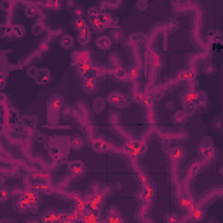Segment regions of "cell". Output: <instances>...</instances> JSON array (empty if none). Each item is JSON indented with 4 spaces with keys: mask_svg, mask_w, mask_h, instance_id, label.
<instances>
[{
    "mask_svg": "<svg viewBox=\"0 0 223 223\" xmlns=\"http://www.w3.org/2000/svg\"><path fill=\"white\" fill-rule=\"evenodd\" d=\"M61 45H63V47H72L73 45V37H70V35H65L63 39H61Z\"/></svg>",
    "mask_w": 223,
    "mask_h": 223,
    "instance_id": "6da1fadb",
    "label": "cell"
},
{
    "mask_svg": "<svg viewBox=\"0 0 223 223\" xmlns=\"http://www.w3.org/2000/svg\"><path fill=\"white\" fill-rule=\"evenodd\" d=\"M89 37H91V33L87 32V28H84V32H80V37H78V40H80V44H87Z\"/></svg>",
    "mask_w": 223,
    "mask_h": 223,
    "instance_id": "7a4b0ae2",
    "label": "cell"
},
{
    "mask_svg": "<svg viewBox=\"0 0 223 223\" xmlns=\"http://www.w3.org/2000/svg\"><path fill=\"white\" fill-rule=\"evenodd\" d=\"M82 89H86L87 92H94L96 91V84L92 82V80H87L86 84H82Z\"/></svg>",
    "mask_w": 223,
    "mask_h": 223,
    "instance_id": "3957f363",
    "label": "cell"
},
{
    "mask_svg": "<svg viewBox=\"0 0 223 223\" xmlns=\"http://www.w3.org/2000/svg\"><path fill=\"white\" fill-rule=\"evenodd\" d=\"M110 44H112L110 39H107V37H101V39L98 40V45H99L101 49H108V47H110Z\"/></svg>",
    "mask_w": 223,
    "mask_h": 223,
    "instance_id": "277c9868",
    "label": "cell"
},
{
    "mask_svg": "<svg viewBox=\"0 0 223 223\" xmlns=\"http://www.w3.org/2000/svg\"><path fill=\"white\" fill-rule=\"evenodd\" d=\"M5 199H7V192H5V190H0V202H4Z\"/></svg>",
    "mask_w": 223,
    "mask_h": 223,
    "instance_id": "5b68a950",
    "label": "cell"
},
{
    "mask_svg": "<svg viewBox=\"0 0 223 223\" xmlns=\"http://www.w3.org/2000/svg\"><path fill=\"white\" fill-rule=\"evenodd\" d=\"M175 120H176V122H179V120L183 122V120H185V113H179V112H178V115H176Z\"/></svg>",
    "mask_w": 223,
    "mask_h": 223,
    "instance_id": "8992f818",
    "label": "cell"
},
{
    "mask_svg": "<svg viewBox=\"0 0 223 223\" xmlns=\"http://www.w3.org/2000/svg\"><path fill=\"white\" fill-rule=\"evenodd\" d=\"M80 143H82V141H80V138H75V141H73V146H80Z\"/></svg>",
    "mask_w": 223,
    "mask_h": 223,
    "instance_id": "52a82bcc",
    "label": "cell"
}]
</instances>
